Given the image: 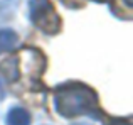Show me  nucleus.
Instances as JSON below:
<instances>
[{
  "label": "nucleus",
  "mask_w": 133,
  "mask_h": 125,
  "mask_svg": "<svg viewBox=\"0 0 133 125\" xmlns=\"http://www.w3.org/2000/svg\"><path fill=\"white\" fill-rule=\"evenodd\" d=\"M72 125H91V123H86V122H79V123H72Z\"/></svg>",
  "instance_id": "nucleus-8"
},
{
  "label": "nucleus",
  "mask_w": 133,
  "mask_h": 125,
  "mask_svg": "<svg viewBox=\"0 0 133 125\" xmlns=\"http://www.w3.org/2000/svg\"><path fill=\"white\" fill-rule=\"evenodd\" d=\"M127 2V5H131V0H125Z\"/></svg>",
  "instance_id": "nucleus-9"
},
{
  "label": "nucleus",
  "mask_w": 133,
  "mask_h": 125,
  "mask_svg": "<svg viewBox=\"0 0 133 125\" xmlns=\"http://www.w3.org/2000/svg\"><path fill=\"white\" fill-rule=\"evenodd\" d=\"M5 98V88H3V85H2V79H0V102Z\"/></svg>",
  "instance_id": "nucleus-7"
},
{
  "label": "nucleus",
  "mask_w": 133,
  "mask_h": 125,
  "mask_svg": "<svg viewBox=\"0 0 133 125\" xmlns=\"http://www.w3.org/2000/svg\"><path fill=\"white\" fill-rule=\"evenodd\" d=\"M54 108L59 115L71 118L78 115H98L96 93L83 83H68L56 88Z\"/></svg>",
  "instance_id": "nucleus-1"
},
{
  "label": "nucleus",
  "mask_w": 133,
  "mask_h": 125,
  "mask_svg": "<svg viewBox=\"0 0 133 125\" xmlns=\"http://www.w3.org/2000/svg\"><path fill=\"white\" fill-rule=\"evenodd\" d=\"M108 125H130V123H128L127 120H111Z\"/></svg>",
  "instance_id": "nucleus-6"
},
{
  "label": "nucleus",
  "mask_w": 133,
  "mask_h": 125,
  "mask_svg": "<svg viewBox=\"0 0 133 125\" xmlns=\"http://www.w3.org/2000/svg\"><path fill=\"white\" fill-rule=\"evenodd\" d=\"M19 44V36L12 29H2L0 30V54L14 49Z\"/></svg>",
  "instance_id": "nucleus-5"
},
{
  "label": "nucleus",
  "mask_w": 133,
  "mask_h": 125,
  "mask_svg": "<svg viewBox=\"0 0 133 125\" xmlns=\"http://www.w3.org/2000/svg\"><path fill=\"white\" fill-rule=\"evenodd\" d=\"M7 125H30V113L25 108L14 107L7 113Z\"/></svg>",
  "instance_id": "nucleus-4"
},
{
  "label": "nucleus",
  "mask_w": 133,
  "mask_h": 125,
  "mask_svg": "<svg viewBox=\"0 0 133 125\" xmlns=\"http://www.w3.org/2000/svg\"><path fill=\"white\" fill-rule=\"evenodd\" d=\"M30 20L32 24L45 34H56L61 29V19H59L56 9L52 7L51 0H30L29 2Z\"/></svg>",
  "instance_id": "nucleus-2"
},
{
  "label": "nucleus",
  "mask_w": 133,
  "mask_h": 125,
  "mask_svg": "<svg viewBox=\"0 0 133 125\" xmlns=\"http://www.w3.org/2000/svg\"><path fill=\"white\" fill-rule=\"evenodd\" d=\"M0 73L5 76L7 81H17L20 78V69H19V58H7L0 63Z\"/></svg>",
  "instance_id": "nucleus-3"
}]
</instances>
